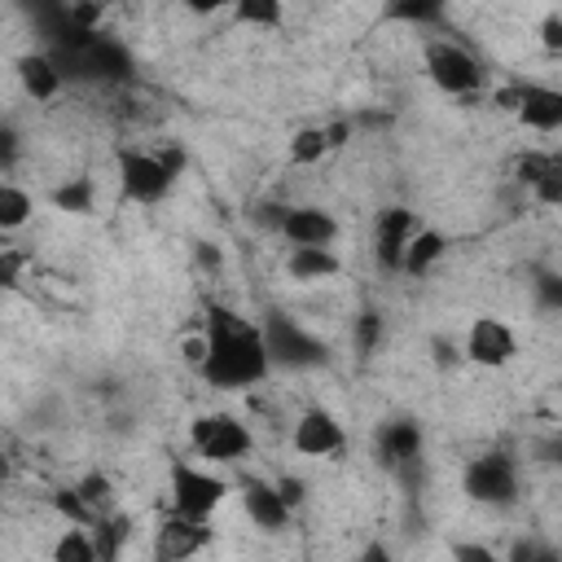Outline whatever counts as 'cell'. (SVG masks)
<instances>
[{"label":"cell","instance_id":"obj_12","mask_svg":"<svg viewBox=\"0 0 562 562\" xmlns=\"http://www.w3.org/2000/svg\"><path fill=\"white\" fill-rule=\"evenodd\" d=\"M13 79H18L22 97L35 101V105L57 101L61 88H66V70H61V61H57L53 53H44V48L18 53V57H13Z\"/></svg>","mask_w":562,"mask_h":562},{"label":"cell","instance_id":"obj_28","mask_svg":"<svg viewBox=\"0 0 562 562\" xmlns=\"http://www.w3.org/2000/svg\"><path fill=\"white\" fill-rule=\"evenodd\" d=\"M202 356H206V334H202V329H198V334H184V338H180V360H184V364L198 373Z\"/></svg>","mask_w":562,"mask_h":562},{"label":"cell","instance_id":"obj_29","mask_svg":"<svg viewBox=\"0 0 562 562\" xmlns=\"http://www.w3.org/2000/svg\"><path fill=\"white\" fill-rule=\"evenodd\" d=\"M540 44H544L549 53H558V48H562V13H558V9H549V13H544V22H540Z\"/></svg>","mask_w":562,"mask_h":562},{"label":"cell","instance_id":"obj_1","mask_svg":"<svg viewBox=\"0 0 562 562\" xmlns=\"http://www.w3.org/2000/svg\"><path fill=\"white\" fill-rule=\"evenodd\" d=\"M206 356L198 364V378L215 391H246L268 382L272 373V356L263 342V325L228 312V307H211L206 325Z\"/></svg>","mask_w":562,"mask_h":562},{"label":"cell","instance_id":"obj_24","mask_svg":"<svg viewBox=\"0 0 562 562\" xmlns=\"http://www.w3.org/2000/svg\"><path fill=\"white\" fill-rule=\"evenodd\" d=\"M448 0H391L386 4V18L391 22H408V26H435L443 18Z\"/></svg>","mask_w":562,"mask_h":562},{"label":"cell","instance_id":"obj_19","mask_svg":"<svg viewBox=\"0 0 562 562\" xmlns=\"http://www.w3.org/2000/svg\"><path fill=\"white\" fill-rule=\"evenodd\" d=\"M31 220H35V193L0 176V233H22Z\"/></svg>","mask_w":562,"mask_h":562},{"label":"cell","instance_id":"obj_10","mask_svg":"<svg viewBox=\"0 0 562 562\" xmlns=\"http://www.w3.org/2000/svg\"><path fill=\"white\" fill-rule=\"evenodd\" d=\"M277 233H281L285 246H334L342 224H338L334 211H325L316 202H299V206H281Z\"/></svg>","mask_w":562,"mask_h":562},{"label":"cell","instance_id":"obj_37","mask_svg":"<svg viewBox=\"0 0 562 562\" xmlns=\"http://www.w3.org/2000/svg\"><path fill=\"white\" fill-rule=\"evenodd\" d=\"M9 479H13V461H9V457H4V452H0V487H4V483H9Z\"/></svg>","mask_w":562,"mask_h":562},{"label":"cell","instance_id":"obj_2","mask_svg":"<svg viewBox=\"0 0 562 562\" xmlns=\"http://www.w3.org/2000/svg\"><path fill=\"white\" fill-rule=\"evenodd\" d=\"M189 448L206 465H237L250 457L255 435L237 413H198L189 422Z\"/></svg>","mask_w":562,"mask_h":562},{"label":"cell","instance_id":"obj_26","mask_svg":"<svg viewBox=\"0 0 562 562\" xmlns=\"http://www.w3.org/2000/svg\"><path fill=\"white\" fill-rule=\"evenodd\" d=\"M544 176H558V158H553V154H544V149H531V154L518 162V180H522L527 189H536Z\"/></svg>","mask_w":562,"mask_h":562},{"label":"cell","instance_id":"obj_30","mask_svg":"<svg viewBox=\"0 0 562 562\" xmlns=\"http://www.w3.org/2000/svg\"><path fill=\"white\" fill-rule=\"evenodd\" d=\"M18 281H22V255L0 250V285H18Z\"/></svg>","mask_w":562,"mask_h":562},{"label":"cell","instance_id":"obj_18","mask_svg":"<svg viewBox=\"0 0 562 562\" xmlns=\"http://www.w3.org/2000/svg\"><path fill=\"white\" fill-rule=\"evenodd\" d=\"M378 452H382V461H391V465H408V461H417V457H422V426L408 422V417L386 422L382 435H378Z\"/></svg>","mask_w":562,"mask_h":562},{"label":"cell","instance_id":"obj_3","mask_svg":"<svg viewBox=\"0 0 562 562\" xmlns=\"http://www.w3.org/2000/svg\"><path fill=\"white\" fill-rule=\"evenodd\" d=\"M422 70H426V79L443 92V97H474L483 83H487V75H483V61L465 48V44H457V40H426L422 44Z\"/></svg>","mask_w":562,"mask_h":562},{"label":"cell","instance_id":"obj_21","mask_svg":"<svg viewBox=\"0 0 562 562\" xmlns=\"http://www.w3.org/2000/svg\"><path fill=\"white\" fill-rule=\"evenodd\" d=\"M48 202H53L57 211H66V215H92V211H97V180H92V176H66V180L48 193Z\"/></svg>","mask_w":562,"mask_h":562},{"label":"cell","instance_id":"obj_31","mask_svg":"<svg viewBox=\"0 0 562 562\" xmlns=\"http://www.w3.org/2000/svg\"><path fill=\"white\" fill-rule=\"evenodd\" d=\"M13 158H18V132L13 127H0V176H9Z\"/></svg>","mask_w":562,"mask_h":562},{"label":"cell","instance_id":"obj_11","mask_svg":"<svg viewBox=\"0 0 562 562\" xmlns=\"http://www.w3.org/2000/svg\"><path fill=\"white\" fill-rule=\"evenodd\" d=\"M290 448H294L299 457H338V452L347 448V430H342V422H338L329 408L312 404V408H303V413L294 417Z\"/></svg>","mask_w":562,"mask_h":562},{"label":"cell","instance_id":"obj_6","mask_svg":"<svg viewBox=\"0 0 562 562\" xmlns=\"http://www.w3.org/2000/svg\"><path fill=\"white\" fill-rule=\"evenodd\" d=\"M461 492H465L474 505L505 509V505L518 501V465H514L505 452H483V457L465 461V470H461Z\"/></svg>","mask_w":562,"mask_h":562},{"label":"cell","instance_id":"obj_34","mask_svg":"<svg viewBox=\"0 0 562 562\" xmlns=\"http://www.w3.org/2000/svg\"><path fill=\"white\" fill-rule=\"evenodd\" d=\"M158 158H162V162H167V171L180 180V171H184V162H189V158H184V149H180V145H162V149H158Z\"/></svg>","mask_w":562,"mask_h":562},{"label":"cell","instance_id":"obj_25","mask_svg":"<svg viewBox=\"0 0 562 562\" xmlns=\"http://www.w3.org/2000/svg\"><path fill=\"white\" fill-rule=\"evenodd\" d=\"M53 509H57L66 522H92V518H97V509L88 505V496H83L79 487H57V492H53Z\"/></svg>","mask_w":562,"mask_h":562},{"label":"cell","instance_id":"obj_38","mask_svg":"<svg viewBox=\"0 0 562 562\" xmlns=\"http://www.w3.org/2000/svg\"><path fill=\"white\" fill-rule=\"evenodd\" d=\"M162 4H176V0H162Z\"/></svg>","mask_w":562,"mask_h":562},{"label":"cell","instance_id":"obj_35","mask_svg":"<svg viewBox=\"0 0 562 562\" xmlns=\"http://www.w3.org/2000/svg\"><path fill=\"white\" fill-rule=\"evenodd\" d=\"M198 263H202V268H220V246H206V241H202V246H198Z\"/></svg>","mask_w":562,"mask_h":562},{"label":"cell","instance_id":"obj_9","mask_svg":"<svg viewBox=\"0 0 562 562\" xmlns=\"http://www.w3.org/2000/svg\"><path fill=\"white\" fill-rule=\"evenodd\" d=\"M527 132H540V136H553L562 127V92L553 83H518L509 92L496 97Z\"/></svg>","mask_w":562,"mask_h":562},{"label":"cell","instance_id":"obj_33","mask_svg":"<svg viewBox=\"0 0 562 562\" xmlns=\"http://www.w3.org/2000/svg\"><path fill=\"white\" fill-rule=\"evenodd\" d=\"M277 492H281V496H285L294 509L303 505V479H294V474H281V479H277Z\"/></svg>","mask_w":562,"mask_h":562},{"label":"cell","instance_id":"obj_17","mask_svg":"<svg viewBox=\"0 0 562 562\" xmlns=\"http://www.w3.org/2000/svg\"><path fill=\"white\" fill-rule=\"evenodd\" d=\"M281 268L294 285H316V281H329L342 272V255L334 246H290Z\"/></svg>","mask_w":562,"mask_h":562},{"label":"cell","instance_id":"obj_8","mask_svg":"<svg viewBox=\"0 0 562 562\" xmlns=\"http://www.w3.org/2000/svg\"><path fill=\"white\" fill-rule=\"evenodd\" d=\"M461 356H465L470 364H479V369H505V364L518 360V334H514V325H509L505 316L483 312V316H474V321L465 325V334H461Z\"/></svg>","mask_w":562,"mask_h":562},{"label":"cell","instance_id":"obj_16","mask_svg":"<svg viewBox=\"0 0 562 562\" xmlns=\"http://www.w3.org/2000/svg\"><path fill=\"white\" fill-rule=\"evenodd\" d=\"M443 255H448V233L435 228V224H417L413 237L404 241V255H400V268L395 272L422 281V277H430L443 263Z\"/></svg>","mask_w":562,"mask_h":562},{"label":"cell","instance_id":"obj_7","mask_svg":"<svg viewBox=\"0 0 562 562\" xmlns=\"http://www.w3.org/2000/svg\"><path fill=\"white\" fill-rule=\"evenodd\" d=\"M263 342H268V356H272V369H316L329 360V347L325 338H316L307 325L290 321V316H272L263 321Z\"/></svg>","mask_w":562,"mask_h":562},{"label":"cell","instance_id":"obj_27","mask_svg":"<svg viewBox=\"0 0 562 562\" xmlns=\"http://www.w3.org/2000/svg\"><path fill=\"white\" fill-rule=\"evenodd\" d=\"M378 338H382V321H378L373 312H364V316L356 321V342H360V351L369 356V351L378 347Z\"/></svg>","mask_w":562,"mask_h":562},{"label":"cell","instance_id":"obj_5","mask_svg":"<svg viewBox=\"0 0 562 562\" xmlns=\"http://www.w3.org/2000/svg\"><path fill=\"white\" fill-rule=\"evenodd\" d=\"M167 492H171V509L176 514L211 518L228 501V479L206 461H171Z\"/></svg>","mask_w":562,"mask_h":562},{"label":"cell","instance_id":"obj_32","mask_svg":"<svg viewBox=\"0 0 562 562\" xmlns=\"http://www.w3.org/2000/svg\"><path fill=\"white\" fill-rule=\"evenodd\" d=\"M180 4H184L193 18H215V13H228L233 0H180Z\"/></svg>","mask_w":562,"mask_h":562},{"label":"cell","instance_id":"obj_13","mask_svg":"<svg viewBox=\"0 0 562 562\" xmlns=\"http://www.w3.org/2000/svg\"><path fill=\"white\" fill-rule=\"evenodd\" d=\"M211 544V527L206 518H189V514H167L158 527H154V558L158 562H180V558H193Z\"/></svg>","mask_w":562,"mask_h":562},{"label":"cell","instance_id":"obj_23","mask_svg":"<svg viewBox=\"0 0 562 562\" xmlns=\"http://www.w3.org/2000/svg\"><path fill=\"white\" fill-rule=\"evenodd\" d=\"M228 13H233L241 26L272 31V26H281V18H285V0H233Z\"/></svg>","mask_w":562,"mask_h":562},{"label":"cell","instance_id":"obj_20","mask_svg":"<svg viewBox=\"0 0 562 562\" xmlns=\"http://www.w3.org/2000/svg\"><path fill=\"white\" fill-rule=\"evenodd\" d=\"M329 154H334V145H329L325 123H307V127H299V132L285 140V158H290L294 167H316V162H325Z\"/></svg>","mask_w":562,"mask_h":562},{"label":"cell","instance_id":"obj_22","mask_svg":"<svg viewBox=\"0 0 562 562\" xmlns=\"http://www.w3.org/2000/svg\"><path fill=\"white\" fill-rule=\"evenodd\" d=\"M53 558H57V562H97V558H101V544L88 536V522H70V527H61V536L53 540Z\"/></svg>","mask_w":562,"mask_h":562},{"label":"cell","instance_id":"obj_14","mask_svg":"<svg viewBox=\"0 0 562 562\" xmlns=\"http://www.w3.org/2000/svg\"><path fill=\"white\" fill-rule=\"evenodd\" d=\"M237 496H241V509H246L250 527H259V531H285L290 518H294V505L268 479H246Z\"/></svg>","mask_w":562,"mask_h":562},{"label":"cell","instance_id":"obj_36","mask_svg":"<svg viewBox=\"0 0 562 562\" xmlns=\"http://www.w3.org/2000/svg\"><path fill=\"white\" fill-rule=\"evenodd\" d=\"M457 558H479V562H492L487 549H474V544H457Z\"/></svg>","mask_w":562,"mask_h":562},{"label":"cell","instance_id":"obj_15","mask_svg":"<svg viewBox=\"0 0 562 562\" xmlns=\"http://www.w3.org/2000/svg\"><path fill=\"white\" fill-rule=\"evenodd\" d=\"M417 224H422V220H417L408 206H386V211H378V224H373V255H378V263H382L386 272L400 268L404 241L413 237Z\"/></svg>","mask_w":562,"mask_h":562},{"label":"cell","instance_id":"obj_4","mask_svg":"<svg viewBox=\"0 0 562 562\" xmlns=\"http://www.w3.org/2000/svg\"><path fill=\"white\" fill-rule=\"evenodd\" d=\"M114 180H119L123 202H136V206H158L176 189V176L167 171L158 149H140V145L114 149Z\"/></svg>","mask_w":562,"mask_h":562}]
</instances>
